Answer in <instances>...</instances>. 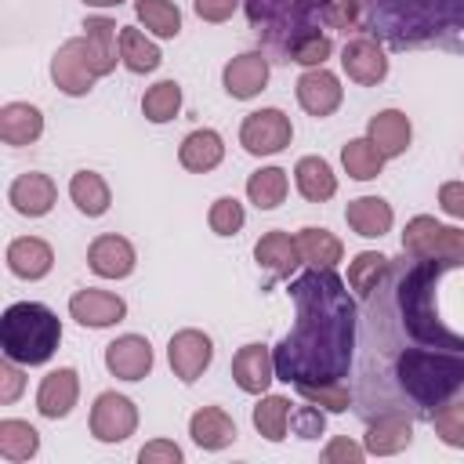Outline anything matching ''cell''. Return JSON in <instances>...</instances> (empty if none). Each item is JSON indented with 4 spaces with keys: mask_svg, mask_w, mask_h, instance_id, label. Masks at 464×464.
I'll return each instance as SVG.
<instances>
[{
    "mask_svg": "<svg viewBox=\"0 0 464 464\" xmlns=\"http://www.w3.org/2000/svg\"><path fill=\"white\" fill-rule=\"evenodd\" d=\"M286 290L297 319L272 348L276 377L294 388L344 381L359 334V308L348 283L334 268H308L294 276Z\"/></svg>",
    "mask_w": 464,
    "mask_h": 464,
    "instance_id": "6da1fadb",
    "label": "cell"
},
{
    "mask_svg": "<svg viewBox=\"0 0 464 464\" xmlns=\"http://www.w3.org/2000/svg\"><path fill=\"white\" fill-rule=\"evenodd\" d=\"M362 25L392 47L442 44L464 33V0H366Z\"/></svg>",
    "mask_w": 464,
    "mask_h": 464,
    "instance_id": "7a4b0ae2",
    "label": "cell"
},
{
    "mask_svg": "<svg viewBox=\"0 0 464 464\" xmlns=\"http://www.w3.org/2000/svg\"><path fill=\"white\" fill-rule=\"evenodd\" d=\"M243 11L261 44L286 62L301 40L330 29V0H243Z\"/></svg>",
    "mask_w": 464,
    "mask_h": 464,
    "instance_id": "3957f363",
    "label": "cell"
},
{
    "mask_svg": "<svg viewBox=\"0 0 464 464\" xmlns=\"http://www.w3.org/2000/svg\"><path fill=\"white\" fill-rule=\"evenodd\" d=\"M62 344V319L40 301H14L0 315L4 359L22 366H44Z\"/></svg>",
    "mask_w": 464,
    "mask_h": 464,
    "instance_id": "277c9868",
    "label": "cell"
},
{
    "mask_svg": "<svg viewBox=\"0 0 464 464\" xmlns=\"http://www.w3.org/2000/svg\"><path fill=\"white\" fill-rule=\"evenodd\" d=\"M402 250L417 257L446 261L450 268H464V228L442 225L431 214H417L402 228Z\"/></svg>",
    "mask_w": 464,
    "mask_h": 464,
    "instance_id": "5b68a950",
    "label": "cell"
},
{
    "mask_svg": "<svg viewBox=\"0 0 464 464\" xmlns=\"http://www.w3.org/2000/svg\"><path fill=\"white\" fill-rule=\"evenodd\" d=\"M51 80H54V87H58L62 94H69V98L91 94V87L102 80L98 69H94V58H91L83 36L65 40V44L51 54Z\"/></svg>",
    "mask_w": 464,
    "mask_h": 464,
    "instance_id": "8992f818",
    "label": "cell"
},
{
    "mask_svg": "<svg viewBox=\"0 0 464 464\" xmlns=\"http://www.w3.org/2000/svg\"><path fill=\"white\" fill-rule=\"evenodd\" d=\"M294 141V123L283 109H254L239 123V145L250 156H276Z\"/></svg>",
    "mask_w": 464,
    "mask_h": 464,
    "instance_id": "52a82bcc",
    "label": "cell"
},
{
    "mask_svg": "<svg viewBox=\"0 0 464 464\" xmlns=\"http://www.w3.org/2000/svg\"><path fill=\"white\" fill-rule=\"evenodd\" d=\"M87 424H91V435L98 442H109V446L127 442L138 431V406L120 392H102L91 406Z\"/></svg>",
    "mask_w": 464,
    "mask_h": 464,
    "instance_id": "ba28073f",
    "label": "cell"
},
{
    "mask_svg": "<svg viewBox=\"0 0 464 464\" xmlns=\"http://www.w3.org/2000/svg\"><path fill=\"white\" fill-rule=\"evenodd\" d=\"M210 359H214V341H210V334H203L196 326L178 330L170 337V344H167V362H170V370H174V377L181 384L199 381L203 370L210 366Z\"/></svg>",
    "mask_w": 464,
    "mask_h": 464,
    "instance_id": "9c48e42d",
    "label": "cell"
},
{
    "mask_svg": "<svg viewBox=\"0 0 464 464\" xmlns=\"http://www.w3.org/2000/svg\"><path fill=\"white\" fill-rule=\"evenodd\" d=\"M268 72H272V65H268V54L265 51H243V54H236V58L225 62L221 87H225L228 98L250 102V98H257L268 87Z\"/></svg>",
    "mask_w": 464,
    "mask_h": 464,
    "instance_id": "30bf717a",
    "label": "cell"
},
{
    "mask_svg": "<svg viewBox=\"0 0 464 464\" xmlns=\"http://www.w3.org/2000/svg\"><path fill=\"white\" fill-rule=\"evenodd\" d=\"M413 442V413L406 410H381L366 417V453L370 457H395Z\"/></svg>",
    "mask_w": 464,
    "mask_h": 464,
    "instance_id": "8fae6325",
    "label": "cell"
},
{
    "mask_svg": "<svg viewBox=\"0 0 464 464\" xmlns=\"http://www.w3.org/2000/svg\"><path fill=\"white\" fill-rule=\"evenodd\" d=\"M341 69H344V76L352 83L373 87V83H381L388 76V54L373 36H352L341 47Z\"/></svg>",
    "mask_w": 464,
    "mask_h": 464,
    "instance_id": "7c38bea8",
    "label": "cell"
},
{
    "mask_svg": "<svg viewBox=\"0 0 464 464\" xmlns=\"http://www.w3.org/2000/svg\"><path fill=\"white\" fill-rule=\"evenodd\" d=\"M341 102H344V87H341V80H337L326 65L304 69V72L297 76V105H301L308 116H315V120L334 116V112L341 109Z\"/></svg>",
    "mask_w": 464,
    "mask_h": 464,
    "instance_id": "4fadbf2b",
    "label": "cell"
},
{
    "mask_svg": "<svg viewBox=\"0 0 464 464\" xmlns=\"http://www.w3.org/2000/svg\"><path fill=\"white\" fill-rule=\"evenodd\" d=\"M69 315L80 323V326H91V330H105V326H116L120 319H127V301L112 290H98V286H83L69 297Z\"/></svg>",
    "mask_w": 464,
    "mask_h": 464,
    "instance_id": "5bb4252c",
    "label": "cell"
},
{
    "mask_svg": "<svg viewBox=\"0 0 464 464\" xmlns=\"http://www.w3.org/2000/svg\"><path fill=\"white\" fill-rule=\"evenodd\" d=\"M134 265H138V250L127 236L105 232V236H94L87 246V268L102 279H127Z\"/></svg>",
    "mask_w": 464,
    "mask_h": 464,
    "instance_id": "9a60e30c",
    "label": "cell"
},
{
    "mask_svg": "<svg viewBox=\"0 0 464 464\" xmlns=\"http://www.w3.org/2000/svg\"><path fill=\"white\" fill-rule=\"evenodd\" d=\"M152 362H156L152 344L141 334H123V337H116V341L105 344V370L112 377H120V381H141V377H149L152 373Z\"/></svg>",
    "mask_w": 464,
    "mask_h": 464,
    "instance_id": "2e32d148",
    "label": "cell"
},
{
    "mask_svg": "<svg viewBox=\"0 0 464 464\" xmlns=\"http://www.w3.org/2000/svg\"><path fill=\"white\" fill-rule=\"evenodd\" d=\"M232 381H236L239 392H246V395H265L268 384L276 381V359H272V348L261 344V341L243 344V348L232 355Z\"/></svg>",
    "mask_w": 464,
    "mask_h": 464,
    "instance_id": "e0dca14e",
    "label": "cell"
},
{
    "mask_svg": "<svg viewBox=\"0 0 464 464\" xmlns=\"http://www.w3.org/2000/svg\"><path fill=\"white\" fill-rule=\"evenodd\" d=\"M54 199H58V185H54L51 174H44V170H25V174H18V178L11 181V188H7V203H11L22 218H44V214H51Z\"/></svg>",
    "mask_w": 464,
    "mask_h": 464,
    "instance_id": "ac0fdd59",
    "label": "cell"
},
{
    "mask_svg": "<svg viewBox=\"0 0 464 464\" xmlns=\"http://www.w3.org/2000/svg\"><path fill=\"white\" fill-rule=\"evenodd\" d=\"M76 399H80V373H76L72 366L51 370V373L40 381V388H36V410H40V417H47V420L69 417L72 406H76Z\"/></svg>",
    "mask_w": 464,
    "mask_h": 464,
    "instance_id": "d6986e66",
    "label": "cell"
},
{
    "mask_svg": "<svg viewBox=\"0 0 464 464\" xmlns=\"http://www.w3.org/2000/svg\"><path fill=\"white\" fill-rule=\"evenodd\" d=\"M366 138L381 149L384 160H395V156H402V152L410 149L413 123H410V116H406L402 109H381V112L370 116V123H366Z\"/></svg>",
    "mask_w": 464,
    "mask_h": 464,
    "instance_id": "ffe728a7",
    "label": "cell"
},
{
    "mask_svg": "<svg viewBox=\"0 0 464 464\" xmlns=\"http://www.w3.org/2000/svg\"><path fill=\"white\" fill-rule=\"evenodd\" d=\"M7 268L18 279H44L54 268V250L40 236H18L7 243Z\"/></svg>",
    "mask_w": 464,
    "mask_h": 464,
    "instance_id": "44dd1931",
    "label": "cell"
},
{
    "mask_svg": "<svg viewBox=\"0 0 464 464\" xmlns=\"http://www.w3.org/2000/svg\"><path fill=\"white\" fill-rule=\"evenodd\" d=\"M344 221L355 236L362 239H381L392 232V221H395V210L388 199L381 196H359V199H348L344 207Z\"/></svg>",
    "mask_w": 464,
    "mask_h": 464,
    "instance_id": "7402d4cb",
    "label": "cell"
},
{
    "mask_svg": "<svg viewBox=\"0 0 464 464\" xmlns=\"http://www.w3.org/2000/svg\"><path fill=\"white\" fill-rule=\"evenodd\" d=\"M178 160H181L185 170L207 174V170H214V167L225 160V138H221L214 127H196V130H188V134L181 138Z\"/></svg>",
    "mask_w": 464,
    "mask_h": 464,
    "instance_id": "603a6c76",
    "label": "cell"
},
{
    "mask_svg": "<svg viewBox=\"0 0 464 464\" xmlns=\"http://www.w3.org/2000/svg\"><path fill=\"white\" fill-rule=\"evenodd\" d=\"M188 435L199 450H225L236 442V420L228 417V410L221 406H199L192 417H188Z\"/></svg>",
    "mask_w": 464,
    "mask_h": 464,
    "instance_id": "cb8c5ba5",
    "label": "cell"
},
{
    "mask_svg": "<svg viewBox=\"0 0 464 464\" xmlns=\"http://www.w3.org/2000/svg\"><path fill=\"white\" fill-rule=\"evenodd\" d=\"M254 261H257L265 272L286 279V276H294V268L301 265L297 239H294L290 232H283V228H272V232H265V236L254 243Z\"/></svg>",
    "mask_w": 464,
    "mask_h": 464,
    "instance_id": "d4e9b609",
    "label": "cell"
},
{
    "mask_svg": "<svg viewBox=\"0 0 464 464\" xmlns=\"http://www.w3.org/2000/svg\"><path fill=\"white\" fill-rule=\"evenodd\" d=\"M83 40H87V51L94 58L98 76H109L120 62V25L105 14H91L83 22Z\"/></svg>",
    "mask_w": 464,
    "mask_h": 464,
    "instance_id": "484cf974",
    "label": "cell"
},
{
    "mask_svg": "<svg viewBox=\"0 0 464 464\" xmlns=\"http://www.w3.org/2000/svg\"><path fill=\"white\" fill-rule=\"evenodd\" d=\"M40 134H44V112L36 105L7 102L0 109V138H4V145L22 149V145H33Z\"/></svg>",
    "mask_w": 464,
    "mask_h": 464,
    "instance_id": "4316f807",
    "label": "cell"
},
{
    "mask_svg": "<svg viewBox=\"0 0 464 464\" xmlns=\"http://www.w3.org/2000/svg\"><path fill=\"white\" fill-rule=\"evenodd\" d=\"M294 239H297L301 265H308V268H337V261L344 257V243L330 228L304 225V228H297Z\"/></svg>",
    "mask_w": 464,
    "mask_h": 464,
    "instance_id": "83f0119b",
    "label": "cell"
},
{
    "mask_svg": "<svg viewBox=\"0 0 464 464\" xmlns=\"http://www.w3.org/2000/svg\"><path fill=\"white\" fill-rule=\"evenodd\" d=\"M160 62H163V54H160L156 40H152L145 29H138V25H120V65H123L127 72L145 76V72L160 69Z\"/></svg>",
    "mask_w": 464,
    "mask_h": 464,
    "instance_id": "f1b7e54d",
    "label": "cell"
},
{
    "mask_svg": "<svg viewBox=\"0 0 464 464\" xmlns=\"http://www.w3.org/2000/svg\"><path fill=\"white\" fill-rule=\"evenodd\" d=\"M294 181L308 203H326L337 192V174L323 156H301L294 167Z\"/></svg>",
    "mask_w": 464,
    "mask_h": 464,
    "instance_id": "f546056e",
    "label": "cell"
},
{
    "mask_svg": "<svg viewBox=\"0 0 464 464\" xmlns=\"http://www.w3.org/2000/svg\"><path fill=\"white\" fill-rule=\"evenodd\" d=\"M69 199L76 203L80 214L87 218H102L112 207V188L98 170H76L69 178Z\"/></svg>",
    "mask_w": 464,
    "mask_h": 464,
    "instance_id": "4dcf8cb0",
    "label": "cell"
},
{
    "mask_svg": "<svg viewBox=\"0 0 464 464\" xmlns=\"http://www.w3.org/2000/svg\"><path fill=\"white\" fill-rule=\"evenodd\" d=\"M36 453H40V431L29 420L4 417L0 420V457L11 464H22V460H33Z\"/></svg>",
    "mask_w": 464,
    "mask_h": 464,
    "instance_id": "1f68e13d",
    "label": "cell"
},
{
    "mask_svg": "<svg viewBox=\"0 0 464 464\" xmlns=\"http://www.w3.org/2000/svg\"><path fill=\"white\" fill-rule=\"evenodd\" d=\"M388 268H392V257H384L381 250H359L348 265V290H355V297L366 301L384 283Z\"/></svg>",
    "mask_w": 464,
    "mask_h": 464,
    "instance_id": "d6a6232c",
    "label": "cell"
},
{
    "mask_svg": "<svg viewBox=\"0 0 464 464\" xmlns=\"http://www.w3.org/2000/svg\"><path fill=\"white\" fill-rule=\"evenodd\" d=\"M134 14L156 40H174L181 33V7L174 0H134Z\"/></svg>",
    "mask_w": 464,
    "mask_h": 464,
    "instance_id": "836d02e7",
    "label": "cell"
},
{
    "mask_svg": "<svg viewBox=\"0 0 464 464\" xmlns=\"http://www.w3.org/2000/svg\"><path fill=\"white\" fill-rule=\"evenodd\" d=\"M286 188H290V178L283 167H261L246 178V196L257 210H276L286 199Z\"/></svg>",
    "mask_w": 464,
    "mask_h": 464,
    "instance_id": "e575fe53",
    "label": "cell"
},
{
    "mask_svg": "<svg viewBox=\"0 0 464 464\" xmlns=\"http://www.w3.org/2000/svg\"><path fill=\"white\" fill-rule=\"evenodd\" d=\"M341 163H344V174L355 178V181H373V178L384 170V156H381V149H377L370 138H352V141H344Z\"/></svg>",
    "mask_w": 464,
    "mask_h": 464,
    "instance_id": "d590c367",
    "label": "cell"
},
{
    "mask_svg": "<svg viewBox=\"0 0 464 464\" xmlns=\"http://www.w3.org/2000/svg\"><path fill=\"white\" fill-rule=\"evenodd\" d=\"M141 112L149 123H170L181 112V83L178 80H156L141 94Z\"/></svg>",
    "mask_w": 464,
    "mask_h": 464,
    "instance_id": "8d00e7d4",
    "label": "cell"
},
{
    "mask_svg": "<svg viewBox=\"0 0 464 464\" xmlns=\"http://www.w3.org/2000/svg\"><path fill=\"white\" fill-rule=\"evenodd\" d=\"M290 399L286 395H261L254 406V428L268 439V442H283L286 428H290Z\"/></svg>",
    "mask_w": 464,
    "mask_h": 464,
    "instance_id": "74e56055",
    "label": "cell"
},
{
    "mask_svg": "<svg viewBox=\"0 0 464 464\" xmlns=\"http://www.w3.org/2000/svg\"><path fill=\"white\" fill-rule=\"evenodd\" d=\"M431 431L439 435V442H446L450 450H464V399L442 402L431 413Z\"/></svg>",
    "mask_w": 464,
    "mask_h": 464,
    "instance_id": "f35d334b",
    "label": "cell"
},
{
    "mask_svg": "<svg viewBox=\"0 0 464 464\" xmlns=\"http://www.w3.org/2000/svg\"><path fill=\"white\" fill-rule=\"evenodd\" d=\"M207 225H210L214 236H236L246 225V210L236 196H218L207 210Z\"/></svg>",
    "mask_w": 464,
    "mask_h": 464,
    "instance_id": "ab89813d",
    "label": "cell"
},
{
    "mask_svg": "<svg viewBox=\"0 0 464 464\" xmlns=\"http://www.w3.org/2000/svg\"><path fill=\"white\" fill-rule=\"evenodd\" d=\"M297 392H301V399L315 402V406L326 410V413H344V410L355 402V395H352V388H348L344 381H330V384H301Z\"/></svg>",
    "mask_w": 464,
    "mask_h": 464,
    "instance_id": "60d3db41",
    "label": "cell"
},
{
    "mask_svg": "<svg viewBox=\"0 0 464 464\" xmlns=\"http://www.w3.org/2000/svg\"><path fill=\"white\" fill-rule=\"evenodd\" d=\"M330 51H334L330 33H312L308 40H301V44L290 51V62H297V65H304V69H315V65H326Z\"/></svg>",
    "mask_w": 464,
    "mask_h": 464,
    "instance_id": "b9f144b4",
    "label": "cell"
},
{
    "mask_svg": "<svg viewBox=\"0 0 464 464\" xmlns=\"http://www.w3.org/2000/svg\"><path fill=\"white\" fill-rule=\"evenodd\" d=\"M290 428L301 439H319L323 428H326V410H319L315 402L312 406H297V410H290Z\"/></svg>",
    "mask_w": 464,
    "mask_h": 464,
    "instance_id": "7bdbcfd3",
    "label": "cell"
},
{
    "mask_svg": "<svg viewBox=\"0 0 464 464\" xmlns=\"http://www.w3.org/2000/svg\"><path fill=\"white\" fill-rule=\"evenodd\" d=\"M366 0H330V29H362Z\"/></svg>",
    "mask_w": 464,
    "mask_h": 464,
    "instance_id": "ee69618b",
    "label": "cell"
},
{
    "mask_svg": "<svg viewBox=\"0 0 464 464\" xmlns=\"http://www.w3.org/2000/svg\"><path fill=\"white\" fill-rule=\"evenodd\" d=\"M362 457H366V446H359L348 435H334L326 442V450H323V460L326 464H362Z\"/></svg>",
    "mask_w": 464,
    "mask_h": 464,
    "instance_id": "f6af8a7d",
    "label": "cell"
},
{
    "mask_svg": "<svg viewBox=\"0 0 464 464\" xmlns=\"http://www.w3.org/2000/svg\"><path fill=\"white\" fill-rule=\"evenodd\" d=\"M138 460H141V464H181L185 453H181V446L170 442V439H152V442H145V446L138 450Z\"/></svg>",
    "mask_w": 464,
    "mask_h": 464,
    "instance_id": "bcb514c9",
    "label": "cell"
},
{
    "mask_svg": "<svg viewBox=\"0 0 464 464\" xmlns=\"http://www.w3.org/2000/svg\"><path fill=\"white\" fill-rule=\"evenodd\" d=\"M18 366H22V362H14V359H4V362H0V402H4V406L18 402V395L25 392V373H22Z\"/></svg>",
    "mask_w": 464,
    "mask_h": 464,
    "instance_id": "7dc6e473",
    "label": "cell"
},
{
    "mask_svg": "<svg viewBox=\"0 0 464 464\" xmlns=\"http://www.w3.org/2000/svg\"><path fill=\"white\" fill-rule=\"evenodd\" d=\"M239 4H243V0H192V11H196L203 22L218 25V22H228V18L239 11Z\"/></svg>",
    "mask_w": 464,
    "mask_h": 464,
    "instance_id": "c3c4849f",
    "label": "cell"
},
{
    "mask_svg": "<svg viewBox=\"0 0 464 464\" xmlns=\"http://www.w3.org/2000/svg\"><path fill=\"white\" fill-rule=\"evenodd\" d=\"M439 207H442L450 218L464 221V181H446V185H439Z\"/></svg>",
    "mask_w": 464,
    "mask_h": 464,
    "instance_id": "681fc988",
    "label": "cell"
},
{
    "mask_svg": "<svg viewBox=\"0 0 464 464\" xmlns=\"http://www.w3.org/2000/svg\"><path fill=\"white\" fill-rule=\"evenodd\" d=\"M83 7H98V11H109V7H120V4H127V0H80Z\"/></svg>",
    "mask_w": 464,
    "mask_h": 464,
    "instance_id": "f907efd6",
    "label": "cell"
}]
</instances>
